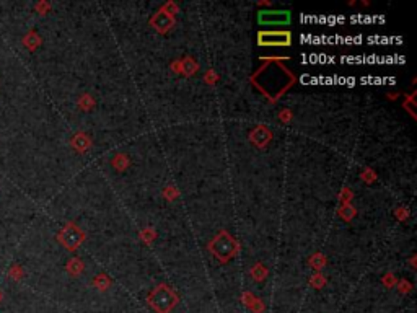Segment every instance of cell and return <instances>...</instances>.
I'll list each match as a JSON object with an SVG mask.
<instances>
[{
  "label": "cell",
  "mask_w": 417,
  "mask_h": 313,
  "mask_svg": "<svg viewBox=\"0 0 417 313\" xmlns=\"http://www.w3.org/2000/svg\"><path fill=\"white\" fill-rule=\"evenodd\" d=\"M149 304L157 313H169L178 304V297L168 286H158L149 295Z\"/></svg>",
  "instance_id": "6da1fadb"
},
{
  "label": "cell",
  "mask_w": 417,
  "mask_h": 313,
  "mask_svg": "<svg viewBox=\"0 0 417 313\" xmlns=\"http://www.w3.org/2000/svg\"><path fill=\"white\" fill-rule=\"evenodd\" d=\"M83 240V233L74 225V223H67L66 227L62 228V232L59 233V241L67 248V250H75Z\"/></svg>",
  "instance_id": "7a4b0ae2"
},
{
  "label": "cell",
  "mask_w": 417,
  "mask_h": 313,
  "mask_svg": "<svg viewBox=\"0 0 417 313\" xmlns=\"http://www.w3.org/2000/svg\"><path fill=\"white\" fill-rule=\"evenodd\" d=\"M290 21V13L285 10H264L259 13V23L267 26H280Z\"/></svg>",
  "instance_id": "3957f363"
},
{
  "label": "cell",
  "mask_w": 417,
  "mask_h": 313,
  "mask_svg": "<svg viewBox=\"0 0 417 313\" xmlns=\"http://www.w3.org/2000/svg\"><path fill=\"white\" fill-rule=\"evenodd\" d=\"M290 33L287 31H264L259 33V44L261 46H289L290 44Z\"/></svg>",
  "instance_id": "277c9868"
},
{
  "label": "cell",
  "mask_w": 417,
  "mask_h": 313,
  "mask_svg": "<svg viewBox=\"0 0 417 313\" xmlns=\"http://www.w3.org/2000/svg\"><path fill=\"white\" fill-rule=\"evenodd\" d=\"M23 44H25L29 51H34L41 44V39H39V36L34 31H29V33L25 34V36H23Z\"/></svg>",
  "instance_id": "5b68a950"
},
{
  "label": "cell",
  "mask_w": 417,
  "mask_h": 313,
  "mask_svg": "<svg viewBox=\"0 0 417 313\" xmlns=\"http://www.w3.org/2000/svg\"><path fill=\"white\" fill-rule=\"evenodd\" d=\"M8 277H10V279H13V281H20L21 277H23L21 266L20 264H13V266H11V268L8 269Z\"/></svg>",
  "instance_id": "8992f818"
},
{
  "label": "cell",
  "mask_w": 417,
  "mask_h": 313,
  "mask_svg": "<svg viewBox=\"0 0 417 313\" xmlns=\"http://www.w3.org/2000/svg\"><path fill=\"white\" fill-rule=\"evenodd\" d=\"M67 269H69V273L70 274H74V276H77L79 273V269H80V264H79V259H72V261L69 263L67 266Z\"/></svg>",
  "instance_id": "52a82bcc"
},
{
  "label": "cell",
  "mask_w": 417,
  "mask_h": 313,
  "mask_svg": "<svg viewBox=\"0 0 417 313\" xmlns=\"http://www.w3.org/2000/svg\"><path fill=\"white\" fill-rule=\"evenodd\" d=\"M2 300H3V292L0 291V304H2Z\"/></svg>",
  "instance_id": "ba28073f"
}]
</instances>
